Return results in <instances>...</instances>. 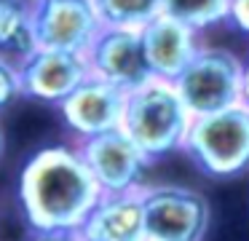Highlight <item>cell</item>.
<instances>
[{"mask_svg": "<svg viewBox=\"0 0 249 241\" xmlns=\"http://www.w3.org/2000/svg\"><path fill=\"white\" fill-rule=\"evenodd\" d=\"M0 3H33V0H0Z\"/></svg>", "mask_w": 249, "mask_h": 241, "instance_id": "obj_21", "label": "cell"}, {"mask_svg": "<svg viewBox=\"0 0 249 241\" xmlns=\"http://www.w3.org/2000/svg\"><path fill=\"white\" fill-rule=\"evenodd\" d=\"M244 102H249V56H244Z\"/></svg>", "mask_w": 249, "mask_h": 241, "instance_id": "obj_19", "label": "cell"}, {"mask_svg": "<svg viewBox=\"0 0 249 241\" xmlns=\"http://www.w3.org/2000/svg\"><path fill=\"white\" fill-rule=\"evenodd\" d=\"M225 24H231L241 35H249V0H233Z\"/></svg>", "mask_w": 249, "mask_h": 241, "instance_id": "obj_17", "label": "cell"}, {"mask_svg": "<svg viewBox=\"0 0 249 241\" xmlns=\"http://www.w3.org/2000/svg\"><path fill=\"white\" fill-rule=\"evenodd\" d=\"M193 118L174 80L150 78L145 86L129 91L121 129L153 161H161L182 150Z\"/></svg>", "mask_w": 249, "mask_h": 241, "instance_id": "obj_2", "label": "cell"}, {"mask_svg": "<svg viewBox=\"0 0 249 241\" xmlns=\"http://www.w3.org/2000/svg\"><path fill=\"white\" fill-rule=\"evenodd\" d=\"M145 225L150 241H204L212 209L204 193L185 185H145Z\"/></svg>", "mask_w": 249, "mask_h": 241, "instance_id": "obj_5", "label": "cell"}, {"mask_svg": "<svg viewBox=\"0 0 249 241\" xmlns=\"http://www.w3.org/2000/svg\"><path fill=\"white\" fill-rule=\"evenodd\" d=\"M27 241H83L81 230H38L30 228Z\"/></svg>", "mask_w": 249, "mask_h": 241, "instance_id": "obj_18", "label": "cell"}, {"mask_svg": "<svg viewBox=\"0 0 249 241\" xmlns=\"http://www.w3.org/2000/svg\"><path fill=\"white\" fill-rule=\"evenodd\" d=\"M38 48L33 3H0V56L22 67Z\"/></svg>", "mask_w": 249, "mask_h": 241, "instance_id": "obj_13", "label": "cell"}, {"mask_svg": "<svg viewBox=\"0 0 249 241\" xmlns=\"http://www.w3.org/2000/svg\"><path fill=\"white\" fill-rule=\"evenodd\" d=\"M33 19L43 48L89 54L105 21L97 0H33Z\"/></svg>", "mask_w": 249, "mask_h": 241, "instance_id": "obj_8", "label": "cell"}, {"mask_svg": "<svg viewBox=\"0 0 249 241\" xmlns=\"http://www.w3.org/2000/svg\"><path fill=\"white\" fill-rule=\"evenodd\" d=\"M83 241H147L142 190L105 193L81 228Z\"/></svg>", "mask_w": 249, "mask_h": 241, "instance_id": "obj_12", "label": "cell"}, {"mask_svg": "<svg viewBox=\"0 0 249 241\" xmlns=\"http://www.w3.org/2000/svg\"><path fill=\"white\" fill-rule=\"evenodd\" d=\"M86 56L91 64V75H99L126 91H134L150 78H156L147 59L142 30L105 27Z\"/></svg>", "mask_w": 249, "mask_h": 241, "instance_id": "obj_9", "label": "cell"}, {"mask_svg": "<svg viewBox=\"0 0 249 241\" xmlns=\"http://www.w3.org/2000/svg\"><path fill=\"white\" fill-rule=\"evenodd\" d=\"M105 27L145 30L156 16L163 14V0H97Z\"/></svg>", "mask_w": 249, "mask_h": 241, "instance_id": "obj_14", "label": "cell"}, {"mask_svg": "<svg viewBox=\"0 0 249 241\" xmlns=\"http://www.w3.org/2000/svg\"><path fill=\"white\" fill-rule=\"evenodd\" d=\"M142 35H145V48L153 75L166 80H177L179 73L193 62V56L204 46L201 30H196L193 24L182 21L174 14H166V11L156 16L142 30Z\"/></svg>", "mask_w": 249, "mask_h": 241, "instance_id": "obj_11", "label": "cell"}, {"mask_svg": "<svg viewBox=\"0 0 249 241\" xmlns=\"http://www.w3.org/2000/svg\"><path fill=\"white\" fill-rule=\"evenodd\" d=\"M19 96H24L22 70H19V64L0 56V112L6 110V107H11Z\"/></svg>", "mask_w": 249, "mask_h": 241, "instance_id": "obj_16", "label": "cell"}, {"mask_svg": "<svg viewBox=\"0 0 249 241\" xmlns=\"http://www.w3.org/2000/svg\"><path fill=\"white\" fill-rule=\"evenodd\" d=\"M182 153L212 180H236L249 171V102L193 118Z\"/></svg>", "mask_w": 249, "mask_h": 241, "instance_id": "obj_3", "label": "cell"}, {"mask_svg": "<svg viewBox=\"0 0 249 241\" xmlns=\"http://www.w3.org/2000/svg\"><path fill=\"white\" fill-rule=\"evenodd\" d=\"M129 91L110 80L91 75L86 78L65 102L56 105L65 129L72 134L75 142L107 134L113 129L124 126V112Z\"/></svg>", "mask_w": 249, "mask_h": 241, "instance_id": "obj_7", "label": "cell"}, {"mask_svg": "<svg viewBox=\"0 0 249 241\" xmlns=\"http://www.w3.org/2000/svg\"><path fill=\"white\" fill-rule=\"evenodd\" d=\"M75 145L105 193L142 190L147 171L156 164L124 129H113Z\"/></svg>", "mask_w": 249, "mask_h": 241, "instance_id": "obj_6", "label": "cell"}, {"mask_svg": "<svg viewBox=\"0 0 249 241\" xmlns=\"http://www.w3.org/2000/svg\"><path fill=\"white\" fill-rule=\"evenodd\" d=\"M6 150V131H3V123H0V155Z\"/></svg>", "mask_w": 249, "mask_h": 241, "instance_id": "obj_20", "label": "cell"}, {"mask_svg": "<svg viewBox=\"0 0 249 241\" xmlns=\"http://www.w3.org/2000/svg\"><path fill=\"white\" fill-rule=\"evenodd\" d=\"M147 241H150V239H147Z\"/></svg>", "mask_w": 249, "mask_h": 241, "instance_id": "obj_22", "label": "cell"}, {"mask_svg": "<svg viewBox=\"0 0 249 241\" xmlns=\"http://www.w3.org/2000/svg\"><path fill=\"white\" fill-rule=\"evenodd\" d=\"M231 3L233 0H163V11L179 16L182 21L204 32L217 24H225Z\"/></svg>", "mask_w": 249, "mask_h": 241, "instance_id": "obj_15", "label": "cell"}, {"mask_svg": "<svg viewBox=\"0 0 249 241\" xmlns=\"http://www.w3.org/2000/svg\"><path fill=\"white\" fill-rule=\"evenodd\" d=\"M19 70H22L24 96L54 107L65 102L86 78H91V64H89L86 54L43 46Z\"/></svg>", "mask_w": 249, "mask_h": 241, "instance_id": "obj_10", "label": "cell"}, {"mask_svg": "<svg viewBox=\"0 0 249 241\" xmlns=\"http://www.w3.org/2000/svg\"><path fill=\"white\" fill-rule=\"evenodd\" d=\"M102 196L78 145L40 148L24 161L17 182L22 217L38 230H81Z\"/></svg>", "mask_w": 249, "mask_h": 241, "instance_id": "obj_1", "label": "cell"}, {"mask_svg": "<svg viewBox=\"0 0 249 241\" xmlns=\"http://www.w3.org/2000/svg\"><path fill=\"white\" fill-rule=\"evenodd\" d=\"M196 118L244 102V59L228 48L201 46L174 80Z\"/></svg>", "mask_w": 249, "mask_h": 241, "instance_id": "obj_4", "label": "cell"}]
</instances>
